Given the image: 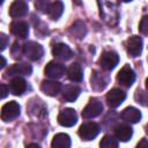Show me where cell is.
Instances as JSON below:
<instances>
[{
  "label": "cell",
  "mask_w": 148,
  "mask_h": 148,
  "mask_svg": "<svg viewBox=\"0 0 148 148\" xmlns=\"http://www.w3.org/2000/svg\"><path fill=\"white\" fill-rule=\"evenodd\" d=\"M146 89H147V91H148V77L146 79Z\"/></svg>",
  "instance_id": "34"
},
{
  "label": "cell",
  "mask_w": 148,
  "mask_h": 148,
  "mask_svg": "<svg viewBox=\"0 0 148 148\" xmlns=\"http://www.w3.org/2000/svg\"><path fill=\"white\" fill-rule=\"evenodd\" d=\"M126 50L130 56L138 57L142 51V39L139 36H131L126 42Z\"/></svg>",
  "instance_id": "11"
},
{
  "label": "cell",
  "mask_w": 148,
  "mask_h": 148,
  "mask_svg": "<svg viewBox=\"0 0 148 148\" xmlns=\"http://www.w3.org/2000/svg\"><path fill=\"white\" fill-rule=\"evenodd\" d=\"M9 91V89H7V87L5 84H1V98H5L7 96V92Z\"/></svg>",
  "instance_id": "30"
},
{
  "label": "cell",
  "mask_w": 148,
  "mask_h": 148,
  "mask_svg": "<svg viewBox=\"0 0 148 148\" xmlns=\"http://www.w3.org/2000/svg\"><path fill=\"white\" fill-rule=\"evenodd\" d=\"M120 116H121L123 120L131 123V124H135V123L140 121V119H141V112L136 108H133V106H128V108L124 109Z\"/></svg>",
  "instance_id": "18"
},
{
  "label": "cell",
  "mask_w": 148,
  "mask_h": 148,
  "mask_svg": "<svg viewBox=\"0 0 148 148\" xmlns=\"http://www.w3.org/2000/svg\"><path fill=\"white\" fill-rule=\"evenodd\" d=\"M99 146L102 148H117L118 147V141L112 135H104L103 139L99 142Z\"/></svg>",
  "instance_id": "25"
},
{
  "label": "cell",
  "mask_w": 148,
  "mask_h": 148,
  "mask_svg": "<svg viewBox=\"0 0 148 148\" xmlns=\"http://www.w3.org/2000/svg\"><path fill=\"white\" fill-rule=\"evenodd\" d=\"M1 60H2V64H1V68H3V67H5V65H6V60H5V58H3V57H1Z\"/></svg>",
  "instance_id": "32"
},
{
  "label": "cell",
  "mask_w": 148,
  "mask_h": 148,
  "mask_svg": "<svg viewBox=\"0 0 148 148\" xmlns=\"http://www.w3.org/2000/svg\"><path fill=\"white\" fill-rule=\"evenodd\" d=\"M28 147H37V148H38V147H39V145H38V143H29V145H28Z\"/></svg>",
  "instance_id": "33"
},
{
  "label": "cell",
  "mask_w": 148,
  "mask_h": 148,
  "mask_svg": "<svg viewBox=\"0 0 148 148\" xmlns=\"http://www.w3.org/2000/svg\"><path fill=\"white\" fill-rule=\"evenodd\" d=\"M31 72H32V67L29 64L21 62V64H14V65H12L7 69L6 74H7V76L15 77V76H21V75H30Z\"/></svg>",
  "instance_id": "10"
},
{
  "label": "cell",
  "mask_w": 148,
  "mask_h": 148,
  "mask_svg": "<svg viewBox=\"0 0 148 148\" xmlns=\"http://www.w3.org/2000/svg\"><path fill=\"white\" fill-rule=\"evenodd\" d=\"M3 1H5V0H1V2H3Z\"/></svg>",
  "instance_id": "37"
},
{
  "label": "cell",
  "mask_w": 148,
  "mask_h": 148,
  "mask_svg": "<svg viewBox=\"0 0 148 148\" xmlns=\"http://www.w3.org/2000/svg\"><path fill=\"white\" fill-rule=\"evenodd\" d=\"M0 39H1V50L3 51L6 49V46H7V37H6V35L1 34L0 35Z\"/></svg>",
  "instance_id": "29"
},
{
  "label": "cell",
  "mask_w": 148,
  "mask_h": 148,
  "mask_svg": "<svg viewBox=\"0 0 148 148\" xmlns=\"http://www.w3.org/2000/svg\"><path fill=\"white\" fill-rule=\"evenodd\" d=\"M139 30L143 35H148V15H145L139 24Z\"/></svg>",
  "instance_id": "28"
},
{
  "label": "cell",
  "mask_w": 148,
  "mask_h": 148,
  "mask_svg": "<svg viewBox=\"0 0 148 148\" xmlns=\"http://www.w3.org/2000/svg\"><path fill=\"white\" fill-rule=\"evenodd\" d=\"M76 121H77V114H76L75 110L71 109V108L61 110L58 116V123L65 127L74 126L76 124Z\"/></svg>",
  "instance_id": "6"
},
{
  "label": "cell",
  "mask_w": 148,
  "mask_h": 148,
  "mask_svg": "<svg viewBox=\"0 0 148 148\" xmlns=\"http://www.w3.org/2000/svg\"><path fill=\"white\" fill-rule=\"evenodd\" d=\"M126 98V94L125 91H123L121 89L114 88L111 89L108 94H106V103L110 108H117L119 106Z\"/></svg>",
  "instance_id": "9"
},
{
  "label": "cell",
  "mask_w": 148,
  "mask_h": 148,
  "mask_svg": "<svg viewBox=\"0 0 148 148\" xmlns=\"http://www.w3.org/2000/svg\"><path fill=\"white\" fill-rule=\"evenodd\" d=\"M51 146L53 148H69L71 147V138L65 133L56 134Z\"/></svg>",
  "instance_id": "22"
},
{
  "label": "cell",
  "mask_w": 148,
  "mask_h": 148,
  "mask_svg": "<svg viewBox=\"0 0 148 148\" xmlns=\"http://www.w3.org/2000/svg\"><path fill=\"white\" fill-rule=\"evenodd\" d=\"M119 62V56L114 51L103 52L99 58V65L105 71H112Z\"/></svg>",
  "instance_id": "5"
},
{
  "label": "cell",
  "mask_w": 148,
  "mask_h": 148,
  "mask_svg": "<svg viewBox=\"0 0 148 148\" xmlns=\"http://www.w3.org/2000/svg\"><path fill=\"white\" fill-rule=\"evenodd\" d=\"M22 54H24V50H23V47L21 46V44L14 43V45H13V47H12V56H13V58L20 59V58L22 57Z\"/></svg>",
  "instance_id": "26"
},
{
  "label": "cell",
  "mask_w": 148,
  "mask_h": 148,
  "mask_svg": "<svg viewBox=\"0 0 148 148\" xmlns=\"http://www.w3.org/2000/svg\"><path fill=\"white\" fill-rule=\"evenodd\" d=\"M35 6L38 10H40L42 13H47L49 10V7H50V3L46 1V0H36L35 1Z\"/></svg>",
  "instance_id": "27"
},
{
  "label": "cell",
  "mask_w": 148,
  "mask_h": 148,
  "mask_svg": "<svg viewBox=\"0 0 148 148\" xmlns=\"http://www.w3.org/2000/svg\"><path fill=\"white\" fill-rule=\"evenodd\" d=\"M146 133H147V134H148V125H147V126H146Z\"/></svg>",
  "instance_id": "35"
},
{
  "label": "cell",
  "mask_w": 148,
  "mask_h": 148,
  "mask_svg": "<svg viewBox=\"0 0 148 148\" xmlns=\"http://www.w3.org/2000/svg\"><path fill=\"white\" fill-rule=\"evenodd\" d=\"M103 111V104L99 99L97 98H91L89 101V103L86 105V108L82 111V117L86 119H90V118H95L97 116H99Z\"/></svg>",
  "instance_id": "4"
},
{
  "label": "cell",
  "mask_w": 148,
  "mask_h": 148,
  "mask_svg": "<svg viewBox=\"0 0 148 148\" xmlns=\"http://www.w3.org/2000/svg\"><path fill=\"white\" fill-rule=\"evenodd\" d=\"M9 91L13 95L16 96H21L23 92H25L27 90V82L24 79H22L21 76H15L13 77V80L9 82V87H8Z\"/></svg>",
  "instance_id": "16"
},
{
  "label": "cell",
  "mask_w": 148,
  "mask_h": 148,
  "mask_svg": "<svg viewBox=\"0 0 148 148\" xmlns=\"http://www.w3.org/2000/svg\"><path fill=\"white\" fill-rule=\"evenodd\" d=\"M79 136L84 141H90L95 139L99 133V126L98 124L94 121H87L83 123L79 128Z\"/></svg>",
  "instance_id": "1"
},
{
  "label": "cell",
  "mask_w": 148,
  "mask_h": 148,
  "mask_svg": "<svg viewBox=\"0 0 148 148\" xmlns=\"http://www.w3.org/2000/svg\"><path fill=\"white\" fill-rule=\"evenodd\" d=\"M67 76L73 82H80L83 79V72L79 64H72L67 69Z\"/></svg>",
  "instance_id": "21"
},
{
  "label": "cell",
  "mask_w": 148,
  "mask_h": 148,
  "mask_svg": "<svg viewBox=\"0 0 148 148\" xmlns=\"http://www.w3.org/2000/svg\"><path fill=\"white\" fill-rule=\"evenodd\" d=\"M106 84H108V77L104 74L95 71L91 75V88L95 90H102L106 87Z\"/></svg>",
  "instance_id": "19"
},
{
  "label": "cell",
  "mask_w": 148,
  "mask_h": 148,
  "mask_svg": "<svg viewBox=\"0 0 148 148\" xmlns=\"http://www.w3.org/2000/svg\"><path fill=\"white\" fill-rule=\"evenodd\" d=\"M52 54L57 58V59H60V60H69L73 56V52L72 50L69 49L68 45H66L65 43H57L53 49H52Z\"/></svg>",
  "instance_id": "12"
},
{
  "label": "cell",
  "mask_w": 148,
  "mask_h": 148,
  "mask_svg": "<svg viewBox=\"0 0 148 148\" xmlns=\"http://www.w3.org/2000/svg\"><path fill=\"white\" fill-rule=\"evenodd\" d=\"M80 88L74 84H67L62 88V97L67 102H74L80 95Z\"/></svg>",
  "instance_id": "20"
},
{
  "label": "cell",
  "mask_w": 148,
  "mask_h": 148,
  "mask_svg": "<svg viewBox=\"0 0 148 148\" xmlns=\"http://www.w3.org/2000/svg\"><path fill=\"white\" fill-rule=\"evenodd\" d=\"M28 13V3L24 0H15L9 7V15L14 18L22 17Z\"/></svg>",
  "instance_id": "14"
},
{
  "label": "cell",
  "mask_w": 148,
  "mask_h": 148,
  "mask_svg": "<svg viewBox=\"0 0 148 148\" xmlns=\"http://www.w3.org/2000/svg\"><path fill=\"white\" fill-rule=\"evenodd\" d=\"M40 90L47 96H57L61 90V84L56 80H44L40 84Z\"/></svg>",
  "instance_id": "13"
},
{
  "label": "cell",
  "mask_w": 148,
  "mask_h": 148,
  "mask_svg": "<svg viewBox=\"0 0 148 148\" xmlns=\"http://www.w3.org/2000/svg\"><path fill=\"white\" fill-rule=\"evenodd\" d=\"M114 135H116L117 140H119L121 142H126L132 138L133 130L127 124H120L114 128Z\"/></svg>",
  "instance_id": "17"
},
{
  "label": "cell",
  "mask_w": 148,
  "mask_h": 148,
  "mask_svg": "<svg viewBox=\"0 0 148 148\" xmlns=\"http://www.w3.org/2000/svg\"><path fill=\"white\" fill-rule=\"evenodd\" d=\"M69 32H71L74 37L81 39V38H83V37L86 36V34H87L86 24H84L82 21H75V22L71 25V28H69Z\"/></svg>",
  "instance_id": "23"
},
{
  "label": "cell",
  "mask_w": 148,
  "mask_h": 148,
  "mask_svg": "<svg viewBox=\"0 0 148 148\" xmlns=\"http://www.w3.org/2000/svg\"><path fill=\"white\" fill-rule=\"evenodd\" d=\"M121 1H124V2H130V1H132V0H121Z\"/></svg>",
  "instance_id": "36"
},
{
  "label": "cell",
  "mask_w": 148,
  "mask_h": 148,
  "mask_svg": "<svg viewBox=\"0 0 148 148\" xmlns=\"http://www.w3.org/2000/svg\"><path fill=\"white\" fill-rule=\"evenodd\" d=\"M134 80H135L134 71H133L128 65L124 66V67L119 71L118 75H117V81H118L121 86H124V87H126V88H130V87L133 84Z\"/></svg>",
  "instance_id": "7"
},
{
  "label": "cell",
  "mask_w": 148,
  "mask_h": 148,
  "mask_svg": "<svg viewBox=\"0 0 148 148\" xmlns=\"http://www.w3.org/2000/svg\"><path fill=\"white\" fill-rule=\"evenodd\" d=\"M138 148H141V147H148V140H146V139H142L139 143H138V146H136Z\"/></svg>",
  "instance_id": "31"
},
{
  "label": "cell",
  "mask_w": 148,
  "mask_h": 148,
  "mask_svg": "<svg viewBox=\"0 0 148 148\" xmlns=\"http://www.w3.org/2000/svg\"><path fill=\"white\" fill-rule=\"evenodd\" d=\"M23 50H24V56L32 61L39 60L44 54V50L42 45H39L36 42H27L23 46Z\"/></svg>",
  "instance_id": "3"
},
{
  "label": "cell",
  "mask_w": 148,
  "mask_h": 148,
  "mask_svg": "<svg viewBox=\"0 0 148 148\" xmlns=\"http://www.w3.org/2000/svg\"><path fill=\"white\" fill-rule=\"evenodd\" d=\"M64 12V5L61 1H56L50 3L49 10H47V15L52 18V20H58Z\"/></svg>",
  "instance_id": "24"
},
{
  "label": "cell",
  "mask_w": 148,
  "mask_h": 148,
  "mask_svg": "<svg viewBox=\"0 0 148 148\" xmlns=\"http://www.w3.org/2000/svg\"><path fill=\"white\" fill-rule=\"evenodd\" d=\"M10 31H12V34L15 35L16 37L24 39V38L28 37V35H29V25H28L27 22L21 21V20L14 21V22H12V24H10Z\"/></svg>",
  "instance_id": "15"
},
{
  "label": "cell",
  "mask_w": 148,
  "mask_h": 148,
  "mask_svg": "<svg viewBox=\"0 0 148 148\" xmlns=\"http://www.w3.org/2000/svg\"><path fill=\"white\" fill-rule=\"evenodd\" d=\"M45 75L51 77V79H60L65 72H66V67L65 65H62L61 62H57V61H50L46 66H45Z\"/></svg>",
  "instance_id": "8"
},
{
  "label": "cell",
  "mask_w": 148,
  "mask_h": 148,
  "mask_svg": "<svg viewBox=\"0 0 148 148\" xmlns=\"http://www.w3.org/2000/svg\"><path fill=\"white\" fill-rule=\"evenodd\" d=\"M20 104L15 101L6 103L1 109V119L3 121H12L20 116Z\"/></svg>",
  "instance_id": "2"
}]
</instances>
